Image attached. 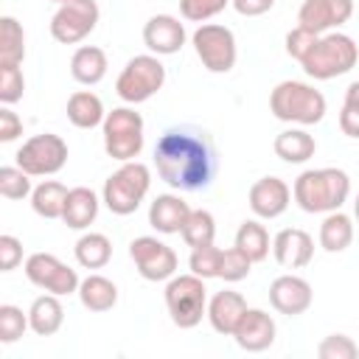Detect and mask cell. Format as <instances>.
Listing matches in <instances>:
<instances>
[{"label": "cell", "mask_w": 359, "mask_h": 359, "mask_svg": "<svg viewBox=\"0 0 359 359\" xmlns=\"http://www.w3.org/2000/svg\"><path fill=\"white\" fill-rule=\"evenodd\" d=\"M154 165L165 185L202 191L216 177V149L208 132L191 126L165 129L154 146Z\"/></svg>", "instance_id": "1"}, {"label": "cell", "mask_w": 359, "mask_h": 359, "mask_svg": "<svg viewBox=\"0 0 359 359\" xmlns=\"http://www.w3.org/2000/svg\"><path fill=\"white\" fill-rule=\"evenodd\" d=\"M294 202L306 213L339 210L351 194V177L342 168H309L294 180Z\"/></svg>", "instance_id": "2"}, {"label": "cell", "mask_w": 359, "mask_h": 359, "mask_svg": "<svg viewBox=\"0 0 359 359\" xmlns=\"http://www.w3.org/2000/svg\"><path fill=\"white\" fill-rule=\"evenodd\" d=\"M356 59H359L356 42L348 34L328 31V34H320V39L314 42V48L306 53V59L300 65L311 79L328 81V79H337V76L353 70Z\"/></svg>", "instance_id": "3"}, {"label": "cell", "mask_w": 359, "mask_h": 359, "mask_svg": "<svg viewBox=\"0 0 359 359\" xmlns=\"http://www.w3.org/2000/svg\"><path fill=\"white\" fill-rule=\"evenodd\" d=\"M269 112L289 123H320L325 118V95L303 81H280L269 95Z\"/></svg>", "instance_id": "4"}, {"label": "cell", "mask_w": 359, "mask_h": 359, "mask_svg": "<svg viewBox=\"0 0 359 359\" xmlns=\"http://www.w3.org/2000/svg\"><path fill=\"white\" fill-rule=\"evenodd\" d=\"M151 185V171L149 165L129 160L123 163L115 174L107 177L104 182V205L115 213V216H129L140 208L143 196L149 194Z\"/></svg>", "instance_id": "5"}, {"label": "cell", "mask_w": 359, "mask_h": 359, "mask_svg": "<svg viewBox=\"0 0 359 359\" xmlns=\"http://www.w3.org/2000/svg\"><path fill=\"white\" fill-rule=\"evenodd\" d=\"M165 309L171 314V323L177 328H194L202 323V314H208V289L205 278L199 275H180L171 278L165 286Z\"/></svg>", "instance_id": "6"}, {"label": "cell", "mask_w": 359, "mask_h": 359, "mask_svg": "<svg viewBox=\"0 0 359 359\" xmlns=\"http://www.w3.org/2000/svg\"><path fill=\"white\" fill-rule=\"evenodd\" d=\"M104 149L112 160L129 163L143 149V118L129 107H115L104 118Z\"/></svg>", "instance_id": "7"}, {"label": "cell", "mask_w": 359, "mask_h": 359, "mask_svg": "<svg viewBox=\"0 0 359 359\" xmlns=\"http://www.w3.org/2000/svg\"><path fill=\"white\" fill-rule=\"evenodd\" d=\"M163 84H165L163 62L157 56H151V53H140V56L129 59L126 67L121 70V76L115 81V93L126 104H143L154 93H160Z\"/></svg>", "instance_id": "8"}, {"label": "cell", "mask_w": 359, "mask_h": 359, "mask_svg": "<svg viewBox=\"0 0 359 359\" xmlns=\"http://www.w3.org/2000/svg\"><path fill=\"white\" fill-rule=\"evenodd\" d=\"M194 50L199 56V62L210 70V73H230L233 65H236V36L227 25H219V22H202L194 36Z\"/></svg>", "instance_id": "9"}, {"label": "cell", "mask_w": 359, "mask_h": 359, "mask_svg": "<svg viewBox=\"0 0 359 359\" xmlns=\"http://www.w3.org/2000/svg\"><path fill=\"white\" fill-rule=\"evenodd\" d=\"M65 163H67V143L53 132L28 137L17 151V165L31 177H50Z\"/></svg>", "instance_id": "10"}, {"label": "cell", "mask_w": 359, "mask_h": 359, "mask_svg": "<svg viewBox=\"0 0 359 359\" xmlns=\"http://www.w3.org/2000/svg\"><path fill=\"white\" fill-rule=\"evenodd\" d=\"M98 14L101 11L95 0H65L50 20V36L62 45H76L93 34V28L98 25Z\"/></svg>", "instance_id": "11"}, {"label": "cell", "mask_w": 359, "mask_h": 359, "mask_svg": "<svg viewBox=\"0 0 359 359\" xmlns=\"http://www.w3.org/2000/svg\"><path fill=\"white\" fill-rule=\"evenodd\" d=\"M25 278L34 286H39V289H45L50 294H59V297L79 292V283H81L79 275H76V269H70L67 264H62L50 252H34V255H28V261H25Z\"/></svg>", "instance_id": "12"}, {"label": "cell", "mask_w": 359, "mask_h": 359, "mask_svg": "<svg viewBox=\"0 0 359 359\" xmlns=\"http://www.w3.org/2000/svg\"><path fill=\"white\" fill-rule=\"evenodd\" d=\"M129 255H132L140 278H146V280H154V283L157 280H171L174 272H177V252L154 236L135 238L129 244Z\"/></svg>", "instance_id": "13"}, {"label": "cell", "mask_w": 359, "mask_h": 359, "mask_svg": "<svg viewBox=\"0 0 359 359\" xmlns=\"http://www.w3.org/2000/svg\"><path fill=\"white\" fill-rule=\"evenodd\" d=\"M353 0H303L297 11V22L314 34H328L351 20Z\"/></svg>", "instance_id": "14"}, {"label": "cell", "mask_w": 359, "mask_h": 359, "mask_svg": "<svg viewBox=\"0 0 359 359\" xmlns=\"http://www.w3.org/2000/svg\"><path fill=\"white\" fill-rule=\"evenodd\" d=\"M311 283L297 278V275H280L269 283V303L275 311L286 314V317H297L311 306Z\"/></svg>", "instance_id": "15"}, {"label": "cell", "mask_w": 359, "mask_h": 359, "mask_svg": "<svg viewBox=\"0 0 359 359\" xmlns=\"http://www.w3.org/2000/svg\"><path fill=\"white\" fill-rule=\"evenodd\" d=\"M292 191L280 177H261L250 188V210L258 219H278L289 208Z\"/></svg>", "instance_id": "16"}, {"label": "cell", "mask_w": 359, "mask_h": 359, "mask_svg": "<svg viewBox=\"0 0 359 359\" xmlns=\"http://www.w3.org/2000/svg\"><path fill=\"white\" fill-rule=\"evenodd\" d=\"M233 337H236V345L241 351L261 353L275 342V320L264 309H247L244 317L238 320Z\"/></svg>", "instance_id": "17"}, {"label": "cell", "mask_w": 359, "mask_h": 359, "mask_svg": "<svg viewBox=\"0 0 359 359\" xmlns=\"http://www.w3.org/2000/svg\"><path fill=\"white\" fill-rule=\"evenodd\" d=\"M143 42L157 56H171L185 45V25L171 14H154L143 25Z\"/></svg>", "instance_id": "18"}, {"label": "cell", "mask_w": 359, "mask_h": 359, "mask_svg": "<svg viewBox=\"0 0 359 359\" xmlns=\"http://www.w3.org/2000/svg\"><path fill=\"white\" fill-rule=\"evenodd\" d=\"M275 261L286 269H300L314 258V238L300 227H286L272 238Z\"/></svg>", "instance_id": "19"}, {"label": "cell", "mask_w": 359, "mask_h": 359, "mask_svg": "<svg viewBox=\"0 0 359 359\" xmlns=\"http://www.w3.org/2000/svg\"><path fill=\"white\" fill-rule=\"evenodd\" d=\"M247 311V300L233 292V289H224V292H216L208 303V320L213 325L216 334H224V337H233L238 320L244 317Z\"/></svg>", "instance_id": "20"}, {"label": "cell", "mask_w": 359, "mask_h": 359, "mask_svg": "<svg viewBox=\"0 0 359 359\" xmlns=\"http://www.w3.org/2000/svg\"><path fill=\"white\" fill-rule=\"evenodd\" d=\"M188 213H191V208H188V202L182 196H177V194H160L151 202V208H149V224L157 233H165V236L182 233V224H185Z\"/></svg>", "instance_id": "21"}, {"label": "cell", "mask_w": 359, "mask_h": 359, "mask_svg": "<svg viewBox=\"0 0 359 359\" xmlns=\"http://www.w3.org/2000/svg\"><path fill=\"white\" fill-rule=\"evenodd\" d=\"M98 216V196L95 191L79 185V188H70L67 194V202H65V213H62V222L70 227V230H84L95 222Z\"/></svg>", "instance_id": "22"}, {"label": "cell", "mask_w": 359, "mask_h": 359, "mask_svg": "<svg viewBox=\"0 0 359 359\" xmlns=\"http://www.w3.org/2000/svg\"><path fill=\"white\" fill-rule=\"evenodd\" d=\"M28 323H31V331L39 334V337H53L62 323H65V309L59 303V294H39L31 309H28Z\"/></svg>", "instance_id": "23"}, {"label": "cell", "mask_w": 359, "mask_h": 359, "mask_svg": "<svg viewBox=\"0 0 359 359\" xmlns=\"http://www.w3.org/2000/svg\"><path fill=\"white\" fill-rule=\"evenodd\" d=\"M70 76L87 87L98 84L107 76V53L95 45H81L70 59Z\"/></svg>", "instance_id": "24"}, {"label": "cell", "mask_w": 359, "mask_h": 359, "mask_svg": "<svg viewBox=\"0 0 359 359\" xmlns=\"http://www.w3.org/2000/svg\"><path fill=\"white\" fill-rule=\"evenodd\" d=\"M79 300L87 311H95V314L109 311L118 303V286L104 275H87L79 283Z\"/></svg>", "instance_id": "25"}, {"label": "cell", "mask_w": 359, "mask_h": 359, "mask_svg": "<svg viewBox=\"0 0 359 359\" xmlns=\"http://www.w3.org/2000/svg\"><path fill=\"white\" fill-rule=\"evenodd\" d=\"M107 112H104V104L95 93L90 90H79L67 98V121L79 129H93L98 123H104Z\"/></svg>", "instance_id": "26"}, {"label": "cell", "mask_w": 359, "mask_h": 359, "mask_svg": "<svg viewBox=\"0 0 359 359\" xmlns=\"http://www.w3.org/2000/svg\"><path fill=\"white\" fill-rule=\"evenodd\" d=\"M67 188L56 180H45L31 191V208L42 219H62L65 202H67Z\"/></svg>", "instance_id": "27"}, {"label": "cell", "mask_w": 359, "mask_h": 359, "mask_svg": "<svg viewBox=\"0 0 359 359\" xmlns=\"http://www.w3.org/2000/svg\"><path fill=\"white\" fill-rule=\"evenodd\" d=\"M353 241V222L342 210H331L320 224V247L325 252H342Z\"/></svg>", "instance_id": "28"}, {"label": "cell", "mask_w": 359, "mask_h": 359, "mask_svg": "<svg viewBox=\"0 0 359 359\" xmlns=\"http://www.w3.org/2000/svg\"><path fill=\"white\" fill-rule=\"evenodd\" d=\"M272 146H275V154L283 163H306L317 151V143L306 129H286L275 137Z\"/></svg>", "instance_id": "29"}, {"label": "cell", "mask_w": 359, "mask_h": 359, "mask_svg": "<svg viewBox=\"0 0 359 359\" xmlns=\"http://www.w3.org/2000/svg\"><path fill=\"white\" fill-rule=\"evenodd\" d=\"M73 252H76V261H79L84 269H101V266H107L109 258H112V241H109L104 233H84V236L76 241Z\"/></svg>", "instance_id": "30"}, {"label": "cell", "mask_w": 359, "mask_h": 359, "mask_svg": "<svg viewBox=\"0 0 359 359\" xmlns=\"http://www.w3.org/2000/svg\"><path fill=\"white\" fill-rule=\"evenodd\" d=\"M25 31L14 17H0V65H22Z\"/></svg>", "instance_id": "31"}, {"label": "cell", "mask_w": 359, "mask_h": 359, "mask_svg": "<svg viewBox=\"0 0 359 359\" xmlns=\"http://www.w3.org/2000/svg\"><path fill=\"white\" fill-rule=\"evenodd\" d=\"M236 247L255 264V261H264L269 255V233L264 224H258L255 219H247L241 222L238 233H236Z\"/></svg>", "instance_id": "32"}, {"label": "cell", "mask_w": 359, "mask_h": 359, "mask_svg": "<svg viewBox=\"0 0 359 359\" xmlns=\"http://www.w3.org/2000/svg\"><path fill=\"white\" fill-rule=\"evenodd\" d=\"M182 238H185V244L194 250V247H208V244H213V238H216V219H213V213L210 210H191L188 213V219H185V224H182Z\"/></svg>", "instance_id": "33"}, {"label": "cell", "mask_w": 359, "mask_h": 359, "mask_svg": "<svg viewBox=\"0 0 359 359\" xmlns=\"http://www.w3.org/2000/svg\"><path fill=\"white\" fill-rule=\"evenodd\" d=\"M31 174H25L20 165H3L0 168V194L6 199H25L31 196Z\"/></svg>", "instance_id": "34"}, {"label": "cell", "mask_w": 359, "mask_h": 359, "mask_svg": "<svg viewBox=\"0 0 359 359\" xmlns=\"http://www.w3.org/2000/svg\"><path fill=\"white\" fill-rule=\"evenodd\" d=\"M25 328H31V323H28V314H22V309L8 306V303L0 306V342L3 345L17 342L25 334Z\"/></svg>", "instance_id": "35"}, {"label": "cell", "mask_w": 359, "mask_h": 359, "mask_svg": "<svg viewBox=\"0 0 359 359\" xmlns=\"http://www.w3.org/2000/svg\"><path fill=\"white\" fill-rule=\"evenodd\" d=\"M222 252L224 250H219V247H213V244H208V247H194V252H191V272L194 275H199V278H219V266H222Z\"/></svg>", "instance_id": "36"}, {"label": "cell", "mask_w": 359, "mask_h": 359, "mask_svg": "<svg viewBox=\"0 0 359 359\" xmlns=\"http://www.w3.org/2000/svg\"><path fill=\"white\" fill-rule=\"evenodd\" d=\"M250 266L252 261L238 250V247H230L222 252V266H219V278L227 280V283H236V280H244L250 275Z\"/></svg>", "instance_id": "37"}, {"label": "cell", "mask_w": 359, "mask_h": 359, "mask_svg": "<svg viewBox=\"0 0 359 359\" xmlns=\"http://www.w3.org/2000/svg\"><path fill=\"white\" fill-rule=\"evenodd\" d=\"M317 356L320 359H356L359 345L345 334H331L317 345Z\"/></svg>", "instance_id": "38"}, {"label": "cell", "mask_w": 359, "mask_h": 359, "mask_svg": "<svg viewBox=\"0 0 359 359\" xmlns=\"http://www.w3.org/2000/svg\"><path fill=\"white\" fill-rule=\"evenodd\" d=\"M22 90H25V79H22L20 65H0V101L6 107L20 101Z\"/></svg>", "instance_id": "39"}, {"label": "cell", "mask_w": 359, "mask_h": 359, "mask_svg": "<svg viewBox=\"0 0 359 359\" xmlns=\"http://www.w3.org/2000/svg\"><path fill=\"white\" fill-rule=\"evenodd\" d=\"M230 0H180V14L191 22H205L227 8Z\"/></svg>", "instance_id": "40"}, {"label": "cell", "mask_w": 359, "mask_h": 359, "mask_svg": "<svg viewBox=\"0 0 359 359\" xmlns=\"http://www.w3.org/2000/svg\"><path fill=\"white\" fill-rule=\"evenodd\" d=\"M317 39H320V34H314V31H309V28L297 25V28H292V31L286 34V53H289L292 59L303 62V59H306V53L314 48V42H317Z\"/></svg>", "instance_id": "41"}, {"label": "cell", "mask_w": 359, "mask_h": 359, "mask_svg": "<svg viewBox=\"0 0 359 359\" xmlns=\"http://www.w3.org/2000/svg\"><path fill=\"white\" fill-rule=\"evenodd\" d=\"M20 261H22V241L8 233L0 236V269L11 272V269H17Z\"/></svg>", "instance_id": "42"}, {"label": "cell", "mask_w": 359, "mask_h": 359, "mask_svg": "<svg viewBox=\"0 0 359 359\" xmlns=\"http://www.w3.org/2000/svg\"><path fill=\"white\" fill-rule=\"evenodd\" d=\"M22 135V121L17 118V112H11L8 107L0 109V143H11Z\"/></svg>", "instance_id": "43"}, {"label": "cell", "mask_w": 359, "mask_h": 359, "mask_svg": "<svg viewBox=\"0 0 359 359\" xmlns=\"http://www.w3.org/2000/svg\"><path fill=\"white\" fill-rule=\"evenodd\" d=\"M230 3L241 17H261L275 6V0H230Z\"/></svg>", "instance_id": "44"}, {"label": "cell", "mask_w": 359, "mask_h": 359, "mask_svg": "<svg viewBox=\"0 0 359 359\" xmlns=\"http://www.w3.org/2000/svg\"><path fill=\"white\" fill-rule=\"evenodd\" d=\"M339 129H342L348 137H359V109L342 104V112H339Z\"/></svg>", "instance_id": "45"}, {"label": "cell", "mask_w": 359, "mask_h": 359, "mask_svg": "<svg viewBox=\"0 0 359 359\" xmlns=\"http://www.w3.org/2000/svg\"><path fill=\"white\" fill-rule=\"evenodd\" d=\"M345 104L353 107V109H359V81H353V84L345 90Z\"/></svg>", "instance_id": "46"}, {"label": "cell", "mask_w": 359, "mask_h": 359, "mask_svg": "<svg viewBox=\"0 0 359 359\" xmlns=\"http://www.w3.org/2000/svg\"><path fill=\"white\" fill-rule=\"evenodd\" d=\"M353 216H356V222H359V194H356V202H353Z\"/></svg>", "instance_id": "47"}, {"label": "cell", "mask_w": 359, "mask_h": 359, "mask_svg": "<svg viewBox=\"0 0 359 359\" xmlns=\"http://www.w3.org/2000/svg\"><path fill=\"white\" fill-rule=\"evenodd\" d=\"M53 3H59V6H62V3H65V0H53Z\"/></svg>", "instance_id": "48"}]
</instances>
